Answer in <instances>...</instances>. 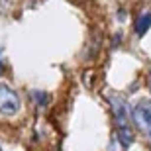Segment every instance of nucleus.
Returning a JSON list of instances; mask_svg holds the SVG:
<instances>
[{
  "mask_svg": "<svg viewBox=\"0 0 151 151\" xmlns=\"http://www.w3.org/2000/svg\"><path fill=\"white\" fill-rule=\"evenodd\" d=\"M147 137H149V143H151V132H149V134H147Z\"/></svg>",
  "mask_w": 151,
  "mask_h": 151,
  "instance_id": "423d86ee",
  "label": "nucleus"
},
{
  "mask_svg": "<svg viewBox=\"0 0 151 151\" xmlns=\"http://www.w3.org/2000/svg\"><path fill=\"white\" fill-rule=\"evenodd\" d=\"M108 104H110V110H112L116 129L132 128V126H129V106H128V102L124 100L120 94H108Z\"/></svg>",
  "mask_w": 151,
  "mask_h": 151,
  "instance_id": "f257e3e1",
  "label": "nucleus"
},
{
  "mask_svg": "<svg viewBox=\"0 0 151 151\" xmlns=\"http://www.w3.org/2000/svg\"><path fill=\"white\" fill-rule=\"evenodd\" d=\"M132 120L135 128L141 129L143 134L151 132V100H139L132 108Z\"/></svg>",
  "mask_w": 151,
  "mask_h": 151,
  "instance_id": "7ed1b4c3",
  "label": "nucleus"
},
{
  "mask_svg": "<svg viewBox=\"0 0 151 151\" xmlns=\"http://www.w3.org/2000/svg\"><path fill=\"white\" fill-rule=\"evenodd\" d=\"M0 71H2V59H0Z\"/></svg>",
  "mask_w": 151,
  "mask_h": 151,
  "instance_id": "6e6552de",
  "label": "nucleus"
},
{
  "mask_svg": "<svg viewBox=\"0 0 151 151\" xmlns=\"http://www.w3.org/2000/svg\"><path fill=\"white\" fill-rule=\"evenodd\" d=\"M151 28V12H143L139 18H137V22H135V34L139 35H145L147 29Z\"/></svg>",
  "mask_w": 151,
  "mask_h": 151,
  "instance_id": "20e7f679",
  "label": "nucleus"
},
{
  "mask_svg": "<svg viewBox=\"0 0 151 151\" xmlns=\"http://www.w3.org/2000/svg\"><path fill=\"white\" fill-rule=\"evenodd\" d=\"M0 151H2V147H0Z\"/></svg>",
  "mask_w": 151,
  "mask_h": 151,
  "instance_id": "1a4fd4ad",
  "label": "nucleus"
},
{
  "mask_svg": "<svg viewBox=\"0 0 151 151\" xmlns=\"http://www.w3.org/2000/svg\"><path fill=\"white\" fill-rule=\"evenodd\" d=\"M149 88H151V73H149Z\"/></svg>",
  "mask_w": 151,
  "mask_h": 151,
  "instance_id": "0eeeda50",
  "label": "nucleus"
},
{
  "mask_svg": "<svg viewBox=\"0 0 151 151\" xmlns=\"http://www.w3.org/2000/svg\"><path fill=\"white\" fill-rule=\"evenodd\" d=\"M32 96L35 98V102H37L39 108H45V106H47V102H49V94L43 92V90H32Z\"/></svg>",
  "mask_w": 151,
  "mask_h": 151,
  "instance_id": "39448f33",
  "label": "nucleus"
},
{
  "mask_svg": "<svg viewBox=\"0 0 151 151\" xmlns=\"http://www.w3.org/2000/svg\"><path fill=\"white\" fill-rule=\"evenodd\" d=\"M20 96L12 86L0 84V114L2 116H14L20 110Z\"/></svg>",
  "mask_w": 151,
  "mask_h": 151,
  "instance_id": "f03ea898",
  "label": "nucleus"
}]
</instances>
